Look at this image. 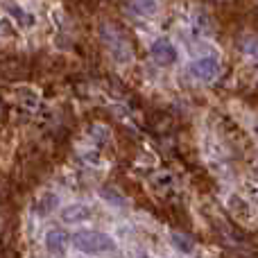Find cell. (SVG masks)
I'll list each match as a JSON object with an SVG mask.
<instances>
[{
  "mask_svg": "<svg viewBox=\"0 0 258 258\" xmlns=\"http://www.w3.org/2000/svg\"><path fill=\"white\" fill-rule=\"evenodd\" d=\"M73 247H75L80 254H104V251H113L116 249V240H113L109 233L102 231H93V229H84V231H77L73 236Z\"/></svg>",
  "mask_w": 258,
  "mask_h": 258,
  "instance_id": "1",
  "label": "cell"
},
{
  "mask_svg": "<svg viewBox=\"0 0 258 258\" xmlns=\"http://www.w3.org/2000/svg\"><path fill=\"white\" fill-rule=\"evenodd\" d=\"M100 34H102V41L107 43V50L118 59V61H127V59L132 57V48H129L127 36L122 34L120 30H116L111 23H104Z\"/></svg>",
  "mask_w": 258,
  "mask_h": 258,
  "instance_id": "2",
  "label": "cell"
},
{
  "mask_svg": "<svg viewBox=\"0 0 258 258\" xmlns=\"http://www.w3.org/2000/svg\"><path fill=\"white\" fill-rule=\"evenodd\" d=\"M150 54H152V59H154V63H159V66H172L179 59L177 48H174L168 39H156L154 43L150 45Z\"/></svg>",
  "mask_w": 258,
  "mask_h": 258,
  "instance_id": "3",
  "label": "cell"
},
{
  "mask_svg": "<svg viewBox=\"0 0 258 258\" xmlns=\"http://www.w3.org/2000/svg\"><path fill=\"white\" fill-rule=\"evenodd\" d=\"M190 73L202 82H211L220 75V61L215 57H200L190 63Z\"/></svg>",
  "mask_w": 258,
  "mask_h": 258,
  "instance_id": "4",
  "label": "cell"
},
{
  "mask_svg": "<svg viewBox=\"0 0 258 258\" xmlns=\"http://www.w3.org/2000/svg\"><path fill=\"white\" fill-rule=\"evenodd\" d=\"M71 245V238H68L66 231H59V229H52V231L45 233V249L52 256H63Z\"/></svg>",
  "mask_w": 258,
  "mask_h": 258,
  "instance_id": "5",
  "label": "cell"
},
{
  "mask_svg": "<svg viewBox=\"0 0 258 258\" xmlns=\"http://www.w3.org/2000/svg\"><path fill=\"white\" fill-rule=\"evenodd\" d=\"M59 218H61V222H66V224H80V222H84V220L91 218V209L86 204L75 202V204L63 206Z\"/></svg>",
  "mask_w": 258,
  "mask_h": 258,
  "instance_id": "6",
  "label": "cell"
},
{
  "mask_svg": "<svg viewBox=\"0 0 258 258\" xmlns=\"http://www.w3.org/2000/svg\"><path fill=\"white\" fill-rule=\"evenodd\" d=\"M129 7H132L134 14H138V16H154L156 12H159V3L156 0H132L129 3Z\"/></svg>",
  "mask_w": 258,
  "mask_h": 258,
  "instance_id": "7",
  "label": "cell"
},
{
  "mask_svg": "<svg viewBox=\"0 0 258 258\" xmlns=\"http://www.w3.org/2000/svg\"><path fill=\"white\" fill-rule=\"evenodd\" d=\"M170 242H172L174 249H179L181 254H192V251H195V242H192L188 236L179 233V231H172V233H170Z\"/></svg>",
  "mask_w": 258,
  "mask_h": 258,
  "instance_id": "8",
  "label": "cell"
},
{
  "mask_svg": "<svg viewBox=\"0 0 258 258\" xmlns=\"http://www.w3.org/2000/svg\"><path fill=\"white\" fill-rule=\"evenodd\" d=\"M9 16H14V21H16L21 27L34 25V16H32L30 12H25V9H21L18 5H12V7H9Z\"/></svg>",
  "mask_w": 258,
  "mask_h": 258,
  "instance_id": "9",
  "label": "cell"
},
{
  "mask_svg": "<svg viewBox=\"0 0 258 258\" xmlns=\"http://www.w3.org/2000/svg\"><path fill=\"white\" fill-rule=\"evenodd\" d=\"M59 206V197L57 195H45L43 200L39 202V211L41 213H50V211H54Z\"/></svg>",
  "mask_w": 258,
  "mask_h": 258,
  "instance_id": "10",
  "label": "cell"
}]
</instances>
